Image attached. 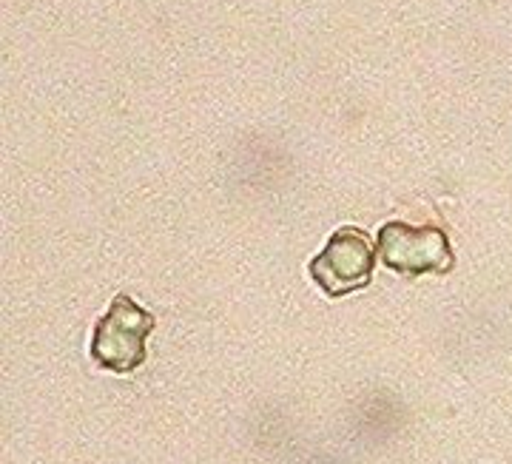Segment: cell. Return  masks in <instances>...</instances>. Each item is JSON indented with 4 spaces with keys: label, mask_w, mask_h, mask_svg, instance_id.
<instances>
[{
    "label": "cell",
    "mask_w": 512,
    "mask_h": 464,
    "mask_svg": "<svg viewBox=\"0 0 512 464\" xmlns=\"http://www.w3.org/2000/svg\"><path fill=\"white\" fill-rule=\"evenodd\" d=\"M376 245L384 265L404 277L450 274L456 268L450 237L439 225H407L402 220H390L379 228Z\"/></svg>",
    "instance_id": "obj_2"
},
{
    "label": "cell",
    "mask_w": 512,
    "mask_h": 464,
    "mask_svg": "<svg viewBox=\"0 0 512 464\" xmlns=\"http://www.w3.org/2000/svg\"><path fill=\"white\" fill-rule=\"evenodd\" d=\"M376 248L379 245L370 242L367 231L356 225H345L330 234V240L313 257L308 271L330 299L348 297L370 285L376 271Z\"/></svg>",
    "instance_id": "obj_3"
},
{
    "label": "cell",
    "mask_w": 512,
    "mask_h": 464,
    "mask_svg": "<svg viewBox=\"0 0 512 464\" xmlns=\"http://www.w3.org/2000/svg\"><path fill=\"white\" fill-rule=\"evenodd\" d=\"M157 319L128 294L111 299L109 311L97 319L92 336V359L111 373H134L146 362V339L154 334Z\"/></svg>",
    "instance_id": "obj_1"
}]
</instances>
